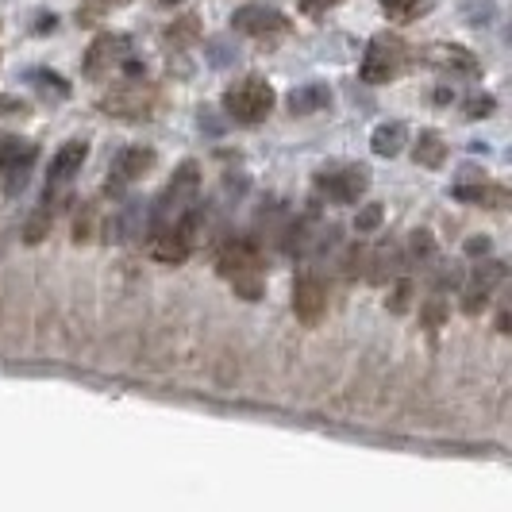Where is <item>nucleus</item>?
Segmentation results:
<instances>
[{"label":"nucleus","instance_id":"obj_1","mask_svg":"<svg viewBox=\"0 0 512 512\" xmlns=\"http://www.w3.org/2000/svg\"><path fill=\"white\" fill-rule=\"evenodd\" d=\"M216 270H220V278H228L235 285V293L243 301H258L262 297V251L251 239H243V235L228 239L220 247V255H216Z\"/></svg>","mask_w":512,"mask_h":512},{"label":"nucleus","instance_id":"obj_2","mask_svg":"<svg viewBox=\"0 0 512 512\" xmlns=\"http://www.w3.org/2000/svg\"><path fill=\"white\" fill-rule=\"evenodd\" d=\"M274 104H278V93L262 77H243L224 93V108L235 124H262L274 112Z\"/></svg>","mask_w":512,"mask_h":512},{"label":"nucleus","instance_id":"obj_3","mask_svg":"<svg viewBox=\"0 0 512 512\" xmlns=\"http://www.w3.org/2000/svg\"><path fill=\"white\" fill-rule=\"evenodd\" d=\"M154 104H158V93H154L151 81H143V77H124V81H116L101 97V108L108 116L131 120V124L151 120Z\"/></svg>","mask_w":512,"mask_h":512},{"label":"nucleus","instance_id":"obj_4","mask_svg":"<svg viewBox=\"0 0 512 512\" xmlns=\"http://www.w3.org/2000/svg\"><path fill=\"white\" fill-rule=\"evenodd\" d=\"M405 62H409L405 39H397V35L382 31V35H374L370 47H366V58H362V81L385 85V81H393V77L405 70Z\"/></svg>","mask_w":512,"mask_h":512},{"label":"nucleus","instance_id":"obj_5","mask_svg":"<svg viewBox=\"0 0 512 512\" xmlns=\"http://www.w3.org/2000/svg\"><path fill=\"white\" fill-rule=\"evenodd\" d=\"M197 189H201V174H197V162H185L174 181L166 185L162 201H158V224H174L181 212L189 205H197Z\"/></svg>","mask_w":512,"mask_h":512},{"label":"nucleus","instance_id":"obj_6","mask_svg":"<svg viewBox=\"0 0 512 512\" xmlns=\"http://www.w3.org/2000/svg\"><path fill=\"white\" fill-rule=\"evenodd\" d=\"M131 58V39L120 31L97 35L93 47L85 54V74L89 77H112L116 70H124V62Z\"/></svg>","mask_w":512,"mask_h":512},{"label":"nucleus","instance_id":"obj_7","mask_svg":"<svg viewBox=\"0 0 512 512\" xmlns=\"http://www.w3.org/2000/svg\"><path fill=\"white\" fill-rule=\"evenodd\" d=\"M35 154H39V147H35L31 139L0 135V170H4V189H8V193L24 189L27 170L35 166Z\"/></svg>","mask_w":512,"mask_h":512},{"label":"nucleus","instance_id":"obj_8","mask_svg":"<svg viewBox=\"0 0 512 512\" xmlns=\"http://www.w3.org/2000/svg\"><path fill=\"white\" fill-rule=\"evenodd\" d=\"M320 193H328V201L335 205H355L366 185H370V170L366 166H339V170H324L320 174Z\"/></svg>","mask_w":512,"mask_h":512},{"label":"nucleus","instance_id":"obj_9","mask_svg":"<svg viewBox=\"0 0 512 512\" xmlns=\"http://www.w3.org/2000/svg\"><path fill=\"white\" fill-rule=\"evenodd\" d=\"M231 24H235V31H243L251 39H278V35L289 31V20L278 8H270V4H243L231 16Z\"/></svg>","mask_w":512,"mask_h":512},{"label":"nucleus","instance_id":"obj_10","mask_svg":"<svg viewBox=\"0 0 512 512\" xmlns=\"http://www.w3.org/2000/svg\"><path fill=\"white\" fill-rule=\"evenodd\" d=\"M293 312H297L301 324L316 328L324 320V312H328V285L320 278H312V274L297 278V285H293Z\"/></svg>","mask_w":512,"mask_h":512},{"label":"nucleus","instance_id":"obj_11","mask_svg":"<svg viewBox=\"0 0 512 512\" xmlns=\"http://www.w3.org/2000/svg\"><path fill=\"white\" fill-rule=\"evenodd\" d=\"M501 282H505V262H482V266L474 270L470 285H466V293H462V312H466V316H478V312L489 305L493 289Z\"/></svg>","mask_w":512,"mask_h":512},{"label":"nucleus","instance_id":"obj_12","mask_svg":"<svg viewBox=\"0 0 512 512\" xmlns=\"http://www.w3.org/2000/svg\"><path fill=\"white\" fill-rule=\"evenodd\" d=\"M189 251H193V243L185 239L178 231V224H158L151 235V255L158 258V262H185L189 258Z\"/></svg>","mask_w":512,"mask_h":512},{"label":"nucleus","instance_id":"obj_13","mask_svg":"<svg viewBox=\"0 0 512 512\" xmlns=\"http://www.w3.org/2000/svg\"><path fill=\"white\" fill-rule=\"evenodd\" d=\"M85 154H89V147H85L81 139L66 143L62 151L54 154V162H51V185H66V181L74 178L77 170H81V162H85Z\"/></svg>","mask_w":512,"mask_h":512},{"label":"nucleus","instance_id":"obj_14","mask_svg":"<svg viewBox=\"0 0 512 512\" xmlns=\"http://www.w3.org/2000/svg\"><path fill=\"white\" fill-rule=\"evenodd\" d=\"M147 170H154V151L147 147H131L116 158V185H128V181L143 178Z\"/></svg>","mask_w":512,"mask_h":512},{"label":"nucleus","instance_id":"obj_15","mask_svg":"<svg viewBox=\"0 0 512 512\" xmlns=\"http://www.w3.org/2000/svg\"><path fill=\"white\" fill-rule=\"evenodd\" d=\"M455 197H459V201H470V205H486V208L509 205V193H505L501 185H489V181H482V185H459Z\"/></svg>","mask_w":512,"mask_h":512},{"label":"nucleus","instance_id":"obj_16","mask_svg":"<svg viewBox=\"0 0 512 512\" xmlns=\"http://www.w3.org/2000/svg\"><path fill=\"white\" fill-rule=\"evenodd\" d=\"M405 139H409L405 124H397V120H393V124L374 128V135H370V147H374V154H382V158H393V154H401Z\"/></svg>","mask_w":512,"mask_h":512},{"label":"nucleus","instance_id":"obj_17","mask_svg":"<svg viewBox=\"0 0 512 512\" xmlns=\"http://www.w3.org/2000/svg\"><path fill=\"white\" fill-rule=\"evenodd\" d=\"M328 104H332V93H328L324 85H305V89H297V93L289 97V108H293V116L320 112V108H328Z\"/></svg>","mask_w":512,"mask_h":512},{"label":"nucleus","instance_id":"obj_18","mask_svg":"<svg viewBox=\"0 0 512 512\" xmlns=\"http://www.w3.org/2000/svg\"><path fill=\"white\" fill-rule=\"evenodd\" d=\"M432 62H436L439 70H447V74H455V70H462V74H478V62L470 58V51H462V47H436Z\"/></svg>","mask_w":512,"mask_h":512},{"label":"nucleus","instance_id":"obj_19","mask_svg":"<svg viewBox=\"0 0 512 512\" xmlns=\"http://www.w3.org/2000/svg\"><path fill=\"white\" fill-rule=\"evenodd\" d=\"M443 158H447L443 135L439 131H420V139H416V162L420 166H443Z\"/></svg>","mask_w":512,"mask_h":512},{"label":"nucleus","instance_id":"obj_20","mask_svg":"<svg viewBox=\"0 0 512 512\" xmlns=\"http://www.w3.org/2000/svg\"><path fill=\"white\" fill-rule=\"evenodd\" d=\"M397 262H401V258H397V247H378V255L374 258H366V266H374V270H370V282H378L382 285L385 278H393V274H397Z\"/></svg>","mask_w":512,"mask_h":512},{"label":"nucleus","instance_id":"obj_21","mask_svg":"<svg viewBox=\"0 0 512 512\" xmlns=\"http://www.w3.org/2000/svg\"><path fill=\"white\" fill-rule=\"evenodd\" d=\"M432 0H382L385 16L389 20H397V24H409V20H416L424 8H428Z\"/></svg>","mask_w":512,"mask_h":512},{"label":"nucleus","instance_id":"obj_22","mask_svg":"<svg viewBox=\"0 0 512 512\" xmlns=\"http://www.w3.org/2000/svg\"><path fill=\"white\" fill-rule=\"evenodd\" d=\"M197 35H201L197 16H181V20H174V24L166 27V43H174V47H189Z\"/></svg>","mask_w":512,"mask_h":512},{"label":"nucleus","instance_id":"obj_23","mask_svg":"<svg viewBox=\"0 0 512 512\" xmlns=\"http://www.w3.org/2000/svg\"><path fill=\"white\" fill-rule=\"evenodd\" d=\"M378 224H382V208H378V205H366V208H362V216L355 220V228H359V235H366V231H374Z\"/></svg>","mask_w":512,"mask_h":512},{"label":"nucleus","instance_id":"obj_24","mask_svg":"<svg viewBox=\"0 0 512 512\" xmlns=\"http://www.w3.org/2000/svg\"><path fill=\"white\" fill-rule=\"evenodd\" d=\"M412 255L416 258L436 255V243H432V235H428V231H412Z\"/></svg>","mask_w":512,"mask_h":512},{"label":"nucleus","instance_id":"obj_25","mask_svg":"<svg viewBox=\"0 0 512 512\" xmlns=\"http://www.w3.org/2000/svg\"><path fill=\"white\" fill-rule=\"evenodd\" d=\"M493 97H474V101H466V116H470V120H486L489 112H493Z\"/></svg>","mask_w":512,"mask_h":512},{"label":"nucleus","instance_id":"obj_26","mask_svg":"<svg viewBox=\"0 0 512 512\" xmlns=\"http://www.w3.org/2000/svg\"><path fill=\"white\" fill-rule=\"evenodd\" d=\"M409 301H412V282H397L389 308H393V312H405V308H409Z\"/></svg>","mask_w":512,"mask_h":512},{"label":"nucleus","instance_id":"obj_27","mask_svg":"<svg viewBox=\"0 0 512 512\" xmlns=\"http://www.w3.org/2000/svg\"><path fill=\"white\" fill-rule=\"evenodd\" d=\"M335 4H339V0H301V12H305V16H324Z\"/></svg>","mask_w":512,"mask_h":512},{"label":"nucleus","instance_id":"obj_28","mask_svg":"<svg viewBox=\"0 0 512 512\" xmlns=\"http://www.w3.org/2000/svg\"><path fill=\"white\" fill-rule=\"evenodd\" d=\"M27 104L20 97H0V116H24Z\"/></svg>","mask_w":512,"mask_h":512},{"label":"nucleus","instance_id":"obj_29","mask_svg":"<svg viewBox=\"0 0 512 512\" xmlns=\"http://www.w3.org/2000/svg\"><path fill=\"white\" fill-rule=\"evenodd\" d=\"M466 251H470V255H486L489 239H470V243H466Z\"/></svg>","mask_w":512,"mask_h":512},{"label":"nucleus","instance_id":"obj_30","mask_svg":"<svg viewBox=\"0 0 512 512\" xmlns=\"http://www.w3.org/2000/svg\"><path fill=\"white\" fill-rule=\"evenodd\" d=\"M97 8H120V4H128V0H93Z\"/></svg>","mask_w":512,"mask_h":512},{"label":"nucleus","instance_id":"obj_31","mask_svg":"<svg viewBox=\"0 0 512 512\" xmlns=\"http://www.w3.org/2000/svg\"><path fill=\"white\" fill-rule=\"evenodd\" d=\"M162 4H178V0H162Z\"/></svg>","mask_w":512,"mask_h":512}]
</instances>
